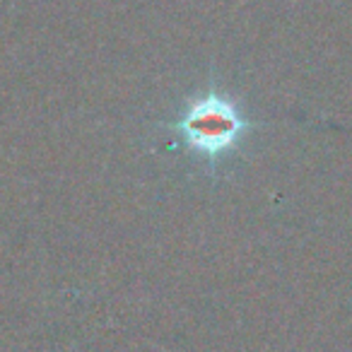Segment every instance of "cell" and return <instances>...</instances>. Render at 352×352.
<instances>
[{
  "mask_svg": "<svg viewBox=\"0 0 352 352\" xmlns=\"http://www.w3.org/2000/svg\"><path fill=\"white\" fill-rule=\"evenodd\" d=\"M249 128L251 123L244 118L241 109L217 89L198 94L184 107L176 123H171V131L182 138L184 145L208 160L234 150Z\"/></svg>",
  "mask_w": 352,
  "mask_h": 352,
  "instance_id": "1",
  "label": "cell"
}]
</instances>
